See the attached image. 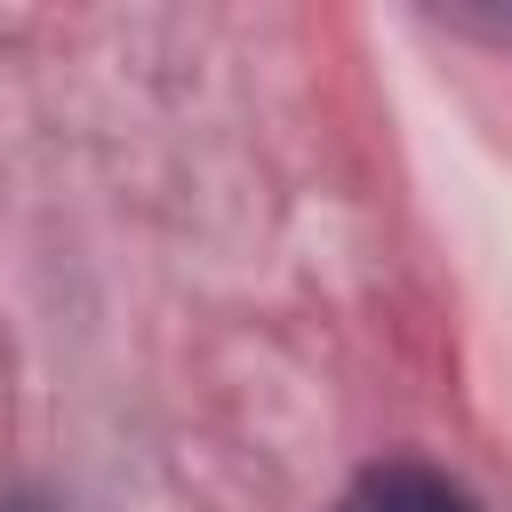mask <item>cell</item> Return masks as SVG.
I'll list each match as a JSON object with an SVG mask.
<instances>
[{
  "instance_id": "cell-2",
  "label": "cell",
  "mask_w": 512,
  "mask_h": 512,
  "mask_svg": "<svg viewBox=\"0 0 512 512\" xmlns=\"http://www.w3.org/2000/svg\"><path fill=\"white\" fill-rule=\"evenodd\" d=\"M0 512H56V504H40V496H0Z\"/></svg>"
},
{
  "instance_id": "cell-1",
  "label": "cell",
  "mask_w": 512,
  "mask_h": 512,
  "mask_svg": "<svg viewBox=\"0 0 512 512\" xmlns=\"http://www.w3.org/2000/svg\"><path fill=\"white\" fill-rule=\"evenodd\" d=\"M336 512H480L464 480L432 472V464H368Z\"/></svg>"
}]
</instances>
